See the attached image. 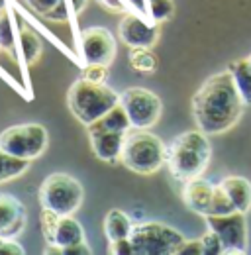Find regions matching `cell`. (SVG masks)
<instances>
[{
	"label": "cell",
	"instance_id": "cell-1",
	"mask_svg": "<svg viewBox=\"0 0 251 255\" xmlns=\"http://www.w3.org/2000/svg\"><path fill=\"white\" fill-rule=\"evenodd\" d=\"M246 100L232 71H222L202 83L192 96V118L208 135H220L236 126L244 114Z\"/></svg>",
	"mask_w": 251,
	"mask_h": 255
},
{
	"label": "cell",
	"instance_id": "cell-2",
	"mask_svg": "<svg viewBox=\"0 0 251 255\" xmlns=\"http://www.w3.org/2000/svg\"><path fill=\"white\" fill-rule=\"evenodd\" d=\"M210 157L212 145L208 133H204L202 129H190L177 135L167 147V167L171 175L181 183L202 177Z\"/></svg>",
	"mask_w": 251,
	"mask_h": 255
},
{
	"label": "cell",
	"instance_id": "cell-3",
	"mask_svg": "<svg viewBox=\"0 0 251 255\" xmlns=\"http://www.w3.org/2000/svg\"><path fill=\"white\" fill-rule=\"evenodd\" d=\"M67 104L73 116L87 128L102 118L116 104H120V95L106 83H94L81 77L71 85L67 93Z\"/></svg>",
	"mask_w": 251,
	"mask_h": 255
},
{
	"label": "cell",
	"instance_id": "cell-4",
	"mask_svg": "<svg viewBox=\"0 0 251 255\" xmlns=\"http://www.w3.org/2000/svg\"><path fill=\"white\" fill-rule=\"evenodd\" d=\"M120 161L137 175H151L167 163V147L149 129L131 128L126 133Z\"/></svg>",
	"mask_w": 251,
	"mask_h": 255
},
{
	"label": "cell",
	"instance_id": "cell-5",
	"mask_svg": "<svg viewBox=\"0 0 251 255\" xmlns=\"http://www.w3.org/2000/svg\"><path fill=\"white\" fill-rule=\"evenodd\" d=\"M37 196L41 208L55 210L57 214H75L83 204L85 189L69 173H51L43 179Z\"/></svg>",
	"mask_w": 251,
	"mask_h": 255
},
{
	"label": "cell",
	"instance_id": "cell-6",
	"mask_svg": "<svg viewBox=\"0 0 251 255\" xmlns=\"http://www.w3.org/2000/svg\"><path fill=\"white\" fill-rule=\"evenodd\" d=\"M135 255H177L185 244V236L173 226L143 222L133 226L129 236Z\"/></svg>",
	"mask_w": 251,
	"mask_h": 255
},
{
	"label": "cell",
	"instance_id": "cell-7",
	"mask_svg": "<svg viewBox=\"0 0 251 255\" xmlns=\"http://www.w3.org/2000/svg\"><path fill=\"white\" fill-rule=\"evenodd\" d=\"M49 143V133L41 124H16L0 133V147L20 159H37Z\"/></svg>",
	"mask_w": 251,
	"mask_h": 255
},
{
	"label": "cell",
	"instance_id": "cell-8",
	"mask_svg": "<svg viewBox=\"0 0 251 255\" xmlns=\"http://www.w3.org/2000/svg\"><path fill=\"white\" fill-rule=\"evenodd\" d=\"M41 236L47 244L43 254H61L63 248L85 242V230L73 214H57L55 210L41 208L39 214Z\"/></svg>",
	"mask_w": 251,
	"mask_h": 255
},
{
	"label": "cell",
	"instance_id": "cell-9",
	"mask_svg": "<svg viewBox=\"0 0 251 255\" xmlns=\"http://www.w3.org/2000/svg\"><path fill=\"white\" fill-rule=\"evenodd\" d=\"M120 102L126 108L129 120H131V128H141V129H149L155 126L161 118L163 112V104L161 98L141 87H131L126 89L120 95Z\"/></svg>",
	"mask_w": 251,
	"mask_h": 255
},
{
	"label": "cell",
	"instance_id": "cell-10",
	"mask_svg": "<svg viewBox=\"0 0 251 255\" xmlns=\"http://www.w3.org/2000/svg\"><path fill=\"white\" fill-rule=\"evenodd\" d=\"M204 220L208 230L220 236L226 254L248 252V218L244 212L236 210L232 214H210L204 216Z\"/></svg>",
	"mask_w": 251,
	"mask_h": 255
},
{
	"label": "cell",
	"instance_id": "cell-11",
	"mask_svg": "<svg viewBox=\"0 0 251 255\" xmlns=\"http://www.w3.org/2000/svg\"><path fill=\"white\" fill-rule=\"evenodd\" d=\"M81 53L85 65H112L116 57V39L106 28L93 26L81 32Z\"/></svg>",
	"mask_w": 251,
	"mask_h": 255
},
{
	"label": "cell",
	"instance_id": "cell-12",
	"mask_svg": "<svg viewBox=\"0 0 251 255\" xmlns=\"http://www.w3.org/2000/svg\"><path fill=\"white\" fill-rule=\"evenodd\" d=\"M118 33H120V39L129 49L153 47L161 35V28L147 16H141L137 12H127L118 26Z\"/></svg>",
	"mask_w": 251,
	"mask_h": 255
},
{
	"label": "cell",
	"instance_id": "cell-13",
	"mask_svg": "<svg viewBox=\"0 0 251 255\" xmlns=\"http://www.w3.org/2000/svg\"><path fill=\"white\" fill-rule=\"evenodd\" d=\"M28 222L26 206L20 198L8 192H0V236L16 240Z\"/></svg>",
	"mask_w": 251,
	"mask_h": 255
},
{
	"label": "cell",
	"instance_id": "cell-14",
	"mask_svg": "<svg viewBox=\"0 0 251 255\" xmlns=\"http://www.w3.org/2000/svg\"><path fill=\"white\" fill-rule=\"evenodd\" d=\"M212 198H214V185H210L202 177L190 179L183 187V200L188 206V210H192L202 218L210 214Z\"/></svg>",
	"mask_w": 251,
	"mask_h": 255
},
{
	"label": "cell",
	"instance_id": "cell-15",
	"mask_svg": "<svg viewBox=\"0 0 251 255\" xmlns=\"http://www.w3.org/2000/svg\"><path fill=\"white\" fill-rule=\"evenodd\" d=\"M127 131H91V147L94 155L104 163H116L122 159L124 139Z\"/></svg>",
	"mask_w": 251,
	"mask_h": 255
},
{
	"label": "cell",
	"instance_id": "cell-16",
	"mask_svg": "<svg viewBox=\"0 0 251 255\" xmlns=\"http://www.w3.org/2000/svg\"><path fill=\"white\" fill-rule=\"evenodd\" d=\"M12 8L16 10V20H18V45H20V55H22V61L26 67L37 63V59L41 57V49H43V43H41V37L37 35V32L31 28L28 22H24L20 18V12L18 8L14 6V0L10 2Z\"/></svg>",
	"mask_w": 251,
	"mask_h": 255
},
{
	"label": "cell",
	"instance_id": "cell-17",
	"mask_svg": "<svg viewBox=\"0 0 251 255\" xmlns=\"http://www.w3.org/2000/svg\"><path fill=\"white\" fill-rule=\"evenodd\" d=\"M222 189L228 192V196L232 198V202L236 204V210L248 214L251 210V183L246 177H238V175H230L226 179L220 181Z\"/></svg>",
	"mask_w": 251,
	"mask_h": 255
},
{
	"label": "cell",
	"instance_id": "cell-18",
	"mask_svg": "<svg viewBox=\"0 0 251 255\" xmlns=\"http://www.w3.org/2000/svg\"><path fill=\"white\" fill-rule=\"evenodd\" d=\"M87 129H89V133L91 131H127V129H131V120L120 102L112 110H108L102 118H98L94 124L87 126Z\"/></svg>",
	"mask_w": 251,
	"mask_h": 255
},
{
	"label": "cell",
	"instance_id": "cell-19",
	"mask_svg": "<svg viewBox=\"0 0 251 255\" xmlns=\"http://www.w3.org/2000/svg\"><path fill=\"white\" fill-rule=\"evenodd\" d=\"M131 230H133V224H131L129 216L126 212L114 208V210H110L106 214V218H104V236H106L108 242L129 238Z\"/></svg>",
	"mask_w": 251,
	"mask_h": 255
},
{
	"label": "cell",
	"instance_id": "cell-20",
	"mask_svg": "<svg viewBox=\"0 0 251 255\" xmlns=\"http://www.w3.org/2000/svg\"><path fill=\"white\" fill-rule=\"evenodd\" d=\"M31 161L20 159L12 153H8L6 149L0 147V183H8L20 175H24L28 171Z\"/></svg>",
	"mask_w": 251,
	"mask_h": 255
},
{
	"label": "cell",
	"instance_id": "cell-21",
	"mask_svg": "<svg viewBox=\"0 0 251 255\" xmlns=\"http://www.w3.org/2000/svg\"><path fill=\"white\" fill-rule=\"evenodd\" d=\"M230 71L234 75V81L240 89V93L244 96L246 104H251V65L250 59L244 57V59H238L230 65Z\"/></svg>",
	"mask_w": 251,
	"mask_h": 255
},
{
	"label": "cell",
	"instance_id": "cell-22",
	"mask_svg": "<svg viewBox=\"0 0 251 255\" xmlns=\"http://www.w3.org/2000/svg\"><path fill=\"white\" fill-rule=\"evenodd\" d=\"M129 67L139 73H155L157 57L151 47H133L129 51Z\"/></svg>",
	"mask_w": 251,
	"mask_h": 255
},
{
	"label": "cell",
	"instance_id": "cell-23",
	"mask_svg": "<svg viewBox=\"0 0 251 255\" xmlns=\"http://www.w3.org/2000/svg\"><path fill=\"white\" fill-rule=\"evenodd\" d=\"M173 14H175V2L173 0H147V16L157 24L171 20Z\"/></svg>",
	"mask_w": 251,
	"mask_h": 255
},
{
	"label": "cell",
	"instance_id": "cell-24",
	"mask_svg": "<svg viewBox=\"0 0 251 255\" xmlns=\"http://www.w3.org/2000/svg\"><path fill=\"white\" fill-rule=\"evenodd\" d=\"M232 212H236V204L232 202L228 192L222 189V185H216L214 187V198H212L210 214H232Z\"/></svg>",
	"mask_w": 251,
	"mask_h": 255
},
{
	"label": "cell",
	"instance_id": "cell-25",
	"mask_svg": "<svg viewBox=\"0 0 251 255\" xmlns=\"http://www.w3.org/2000/svg\"><path fill=\"white\" fill-rule=\"evenodd\" d=\"M202 244H204V255H220V254H226V250H224V244H222V240H220V236L216 232H212V230H208L202 238Z\"/></svg>",
	"mask_w": 251,
	"mask_h": 255
},
{
	"label": "cell",
	"instance_id": "cell-26",
	"mask_svg": "<svg viewBox=\"0 0 251 255\" xmlns=\"http://www.w3.org/2000/svg\"><path fill=\"white\" fill-rule=\"evenodd\" d=\"M106 75H108V67L106 65L87 63L83 67V79H89V81H94V83H104Z\"/></svg>",
	"mask_w": 251,
	"mask_h": 255
},
{
	"label": "cell",
	"instance_id": "cell-27",
	"mask_svg": "<svg viewBox=\"0 0 251 255\" xmlns=\"http://www.w3.org/2000/svg\"><path fill=\"white\" fill-rule=\"evenodd\" d=\"M108 254L112 255H135L133 244L129 238H122V240H114L108 242Z\"/></svg>",
	"mask_w": 251,
	"mask_h": 255
},
{
	"label": "cell",
	"instance_id": "cell-28",
	"mask_svg": "<svg viewBox=\"0 0 251 255\" xmlns=\"http://www.w3.org/2000/svg\"><path fill=\"white\" fill-rule=\"evenodd\" d=\"M63 0H26V4L30 6L31 10L35 12V14H39V16H47L57 4H61Z\"/></svg>",
	"mask_w": 251,
	"mask_h": 255
},
{
	"label": "cell",
	"instance_id": "cell-29",
	"mask_svg": "<svg viewBox=\"0 0 251 255\" xmlns=\"http://www.w3.org/2000/svg\"><path fill=\"white\" fill-rule=\"evenodd\" d=\"M26 250L12 238L0 236V255H24Z\"/></svg>",
	"mask_w": 251,
	"mask_h": 255
},
{
	"label": "cell",
	"instance_id": "cell-30",
	"mask_svg": "<svg viewBox=\"0 0 251 255\" xmlns=\"http://www.w3.org/2000/svg\"><path fill=\"white\" fill-rule=\"evenodd\" d=\"M98 4L106 12H112V14H127V12H131L129 4L126 0H98Z\"/></svg>",
	"mask_w": 251,
	"mask_h": 255
},
{
	"label": "cell",
	"instance_id": "cell-31",
	"mask_svg": "<svg viewBox=\"0 0 251 255\" xmlns=\"http://www.w3.org/2000/svg\"><path fill=\"white\" fill-rule=\"evenodd\" d=\"M177 255H204V244L202 240H185Z\"/></svg>",
	"mask_w": 251,
	"mask_h": 255
},
{
	"label": "cell",
	"instance_id": "cell-32",
	"mask_svg": "<svg viewBox=\"0 0 251 255\" xmlns=\"http://www.w3.org/2000/svg\"><path fill=\"white\" fill-rule=\"evenodd\" d=\"M61 254L65 255H91V248H89V244L87 242H79V244H73V246H67V248H63Z\"/></svg>",
	"mask_w": 251,
	"mask_h": 255
},
{
	"label": "cell",
	"instance_id": "cell-33",
	"mask_svg": "<svg viewBox=\"0 0 251 255\" xmlns=\"http://www.w3.org/2000/svg\"><path fill=\"white\" fill-rule=\"evenodd\" d=\"M87 4H89V0H69V6L73 10V16H79L87 8Z\"/></svg>",
	"mask_w": 251,
	"mask_h": 255
},
{
	"label": "cell",
	"instance_id": "cell-34",
	"mask_svg": "<svg viewBox=\"0 0 251 255\" xmlns=\"http://www.w3.org/2000/svg\"><path fill=\"white\" fill-rule=\"evenodd\" d=\"M10 2H12V0H0V12H2V10H6Z\"/></svg>",
	"mask_w": 251,
	"mask_h": 255
},
{
	"label": "cell",
	"instance_id": "cell-35",
	"mask_svg": "<svg viewBox=\"0 0 251 255\" xmlns=\"http://www.w3.org/2000/svg\"><path fill=\"white\" fill-rule=\"evenodd\" d=\"M248 59H250V65H251V55H250V57H248Z\"/></svg>",
	"mask_w": 251,
	"mask_h": 255
}]
</instances>
